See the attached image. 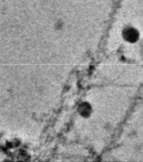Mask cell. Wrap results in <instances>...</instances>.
I'll return each instance as SVG.
<instances>
[{"mask_svg": "<svg viewBox=\"0 0 143 162\" xmlns=\"http://www.w3.org/2000/svg\"><path fill=\"white\" fill-rule=\"evenodd\" d=\"M78 111H79V113H80L83 117L89 116L91 114V107H90V105H88V104L82 103V105H80V106H79Z\"/></svg>", "mask_w": 143, "mask_h": 162, "instance_id": "6da1fadb", "label": "cell"}, {"mask_svg": "<svg viewBox=\"0 0 143 162\" xmlns=\"http://www.w3.org/2000/svg\"><path fill=\"white\" fill-rule=\"evenodd\" d=\"M125 37L127 40L130 41V42H134L138 38V33L134 29H127L125 31V34H124Z\"/></svg>", "mask_w": 143, "mask_h": 162, "instance_id": "7a4b0ae2", "label": "cell"}]
</instances>
